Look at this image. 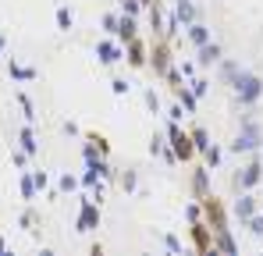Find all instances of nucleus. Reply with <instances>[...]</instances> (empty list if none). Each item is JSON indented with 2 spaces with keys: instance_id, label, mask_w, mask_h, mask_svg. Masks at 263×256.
I'll return each instance as SVG.
<instances>
[{
  "instance_id": "f3484780",
  "label": "nucleus",
  "mask_w": 263,
  "mask_h": 256,
  "mask_svg": "<svg viewBox=\"0 0 263 256\" xmlns=\"http://www.w3.org/2000/svg\"><path fill=\"white\" fill-rule=\"evenodd\" d=\"M18 139H22V150H25V157H36V150H40V146H36V135H32V128L25 125Z\"/></svg>"
},
{
  "instance_id": "cd10ccee",
  "label": "nucleus",
  "mask_w": 263,
  "mask_h": 256,
  "mask_svg": "<svg viewBox=\"0 0 263 256\" xmlns=\"http://www.w3.org/2000/svg\"><path fill=\"white\" fill-rule=\"evenodd\" d=\"M32 224H36V213L25 210V213H22V228H32Z\"/></svg>"
},
{
  "instance_id": "6e6552de",
  "label": "nucleus",
  "mask_w": 263,
  "mask_h": 256,
  "mask_svg": "<svg viewBox=\"0 0 263 256\" xmlns=\"http://www.w3.org/2000/svg\"><path fill=\"white\" fill-rule=\"evenodd\" d=\"M260 178H263V168H260V160H253L242 174H235V189H253Z\"/></svg>"
},
{
  "instance_id": "9b49d317",
  "label": "nucleus",
  "mask_w": 263,
  "mask_h": 256,
  "mask_svg": "<svg viewBox=\"0 0 263 256\" xmlns=\"http://www.w3.org/2000/svg\"><path fill=\"white\" fill-rule=\"evenodd\" d=\"M175 96H178V103H181L189 114H196V93H192V89H185V85H175Z\"/></svg>"
},
{
  "instance_id": "393cba45",
  "label": "nucleus",
  "mask_w": 263,
  "mask_h": 256,
  "mask_svg": "<svg viewBox=\"0 0 263 256\" xmlns=\"http://www.w3.org/2000/svg\"><path fill=\"white\" fill-rule=\"evenodd\" d=\"M249 224H253V235H260V239H263V217L253 213V217H249Z\"/></svg>"
},
{
  "instance_id": "ddd939ff",
  "label": "nucleus",
  "mask_w": 263,
  "mask_h": 256,
  "mask_svg": "<svg viewBox=\"0 0 263 256\" xmlns=\"http://www.w3.org/2000/svg\"><path fill=\"white\" fill-rule=\"evenodd\" d=\"M206 174H210V168H196V174H192V189H196V196H199V199H203V196H206V189H210V185H206Z\"/></svg>"
},
{
  "instance_id": "423d86ee",
  "label": "nucleus",
  "mask_w": 263,
  "mask_h": 256,
  "mask_svg": "<svg viewBox=\"0 0 263 256\" xmlns=\"http://www.w3.org/2000/svg\"><path fill=\"white\" fill-rule=\"evenodd\" d=\"M100 228V207L92 199H82V210H79V231H92Z\"/></svg>"
},
{
  "instance_id": "6ab92c4d",
  "label": "nucleus",
  "mask_w": 263,
  "mask_h": 256,
  "mask_svg": "<svg viewBox=\"0 0 263 256\" xmlns=\"http://www.w3.org/2000/svg\"><path fill=\"white\" fill-rule=\"evenodd\" d=\"M57 25H61V29H64V32H68V29H71V25H75V14H71V11H68V7H57Z\"/></svg>"
},
{
  "instance_id": "a211bd4d",
  "label": "nucleus",
  "mask_w": 263,
  "mask_h": 256,
  "mask_svg": "<svg viewBox=\"0 0 263 256\" xmlns=\"http://www.w3.org/2000/svg\"><path fill=\"white\" fill-rule=\"evenodd\" d=\"M178 22H196V7H192V0H178Z\"/></svg>"
},
{
  "instance_id": "0eeeda50",
  "label": "nucleus",
  "mask_w": 263,
  "mask_h": 256,
  "mask_svg": "<svg viewBox=\"0 0 263 256\" xmlns=\"http://www.w3.org/2000/svg\"><path fill=\"white\" fill-rule=\"evenodd\" d=\"M96 57H100L103 64H118V61L125 57V46H118L114 40H100L96 43Z\"/></svg>"
},
{
  "instance_id": "b1692460",
  "label": "nucleus",
  "mask_w": 263,
  "mask_h": 256,
  "mask_svg": "<svg viewBox=\"0 0 263 256\" xmlns=\"http://www.w3.org/2000/svg\"><path fill=\"white\" fill-rule=\"evenodd\" d=\"M103 29L114 36V32H118V14H107V18H103Z\"/></svg>"
},
{
  "instance_id": "f8f14e48",
  "label": "nucleus",
  "mask_w": 263,
  "mask_h": 256,
  "mask_svg": "<svg viewBox=\"0 0 263 256\" xmlns=\"http://www.w3.org/2000/svg\"><path fill=\"white\" fill-rule=\"evenodd\" d=\"M220 61V46L217 43H203L199 46V64H217Z\"/></svg>"
},
{
  "instance_id": "a878e982",
  "label": "nucleus",
  "mask_w": 263,
  "mask_h": 256,
  "mask_svg": "<svg viewBox=\"0 0 263 256\" xmlns=\"http://www.w3.org/2000/svg\"><path fill=\"white\" fill-rule=\"evenodd\" d=\"M114 93H118V96H125V93H128V82H125V79H114Z\"/></svg>"
},
{
  "instance_id": "f257e3e1",
  "label": "nucleus",
  "mask_w": 263,
  "mask_h": 256,
  "mask_svg": "<svg viewBox=\"0 0 263 256\" xmlns=\"http://www.w3.org/2000/svg\"><path fill=\"white\" fill-rule=\"evenodd\" d=\"M263 96V82L249 71H235V100L238 103H256Z\"/></svg>"
},
{
  "instance_id": "4468645a",
  "label": "nucleus",
  "mask_w": 263,
  "mask_h": 256,
  "mask_svg": "<svg viewBox=\"0 0 263 256\" xmlns=\"http://www.w3.org/2000/svg\"><path fill=\"white\" fill-rule=\"evenodd\" d=\"M189 40L196 43V46L210 43V32H206V25H199V22H189Z\"/></svg>"
},
{
  "instance_id": "20e7f679",
  "label": "nucleus",
  "mask_w": 263,
  "mask_h": 256,
  "mask_svg": "<svg viewBox=\"0 0 263 256\" xmlns=\"http://www.w3.org/2000/svg\"><path fill=\"white\" fill-rule=\"evenodd\" d=\"M125 57H128L132 68H146V64H149V43L139 40V36L128 40V43H125Z\"/></svg>"
},
{
  "instance_id": "39448f33",
  "label": "nucleus",
  "mask_w": 263,
  "mask_h": 256,
  "mask_svg": "<svg viewBox=\"0 0 263 256\" xmlns=\"http://www.w3.org/2000/svg\"><path fill=\"white\" fill-rule=\"evenodd\" d=\"M203 213H206V221H210V231H220V228H228L224 207H220V199H214L210 192L203 196Z\"/></svg>"
},
{
  "instance_id": "412c9836",
  "label": "nucleus",
  "mask_w": 263,
  "mask_h": 256,
  "mask_svg": "<svg viewBox=\"0 0 263 256\" xmlns=\"http://www.w3.org/2000/svg\"><path fill=\"white\" fill-rule=\"evenodd\" d=\"M192 146H196V153H206L210 142H206V132L203 128H192Z\"/></svg>"
},
{
  "instance_id": "c85d7f7f",
  "label": "nucleus",
  "mask_w": 263,
  "mask_h": 256,
  "mask_svg": "<svg viewBox=\"0 0 263 256\" xmlns=\"http://www.w3.org/2000/svg\"><path fill=\"white\" fill-rule=\"evenodd\" d=\"M121 185H125V189H135V174H132V171L121 174Z\"/></svg>"
},
{
  "instance_id": "2eb2a0df",
  "label": "nucleus",
  "mask_w": 263,
  "mask_h": 256,
  "mask_svg": "<svg viewBox=\"0 0 263 256\" xmlns=\"http://www.w3.org/2000/svg\"><path fill=\"white\" fill-rule=\"evenodd\" d=\"M235 213H238L242 221H249V217L256 213V199H253V196H242V199L235 203Z\"/></svg>"
},
{
  "instance_id": "5701e85b",
  "label": "nucleus",
  "mask_w": 263,
  "mask_h": 256,
  "mask_svg": "<svg viewBox=\"0 0 263 256\" xmlns=\"http://www.w3.org/2000/svg\"><path fill=\"white\" fill-rule=\"evenodd\" d=\"M86 139H89V142H96V150H100V153H103V157H107V153H110V146H107V139H103V135H96V132H89Z\"/></svg>"
},
{
  "instance_id": "4be33fe9",
  "label": "nucleus",
  "mask_w": 263,
  "mask_h": 256,
  "mask_svg": "<svg viewBox=\"0 0 263 256\" xmlns=\"http://www.w3.org/2000/svg\"><path fill=\"white\" fill-rule=\"evenodd\" d=\"M57 189H61V192H71V189H79V178H75V174H61Z\"/></svg>"
},
{
  "instance_id": "aec40b11",
  "label": "nucleus",
  "mask_w": 263,
  "mask_h": 256,
  "mask_svg": "<svg viewBox=\"0 0 263 256\" xmlns=\"http://www.w3.org/2000/svg\"><path fill=\"white\" fill-rule=\"evenodd\" d=\"M18 103H22V111H25V121L32 125V121H36V107H32V100H29L25 93H18Z\"/></svg>"
},
{
  "instance_id": "473e14b6",
  "label": "nucleus",
  "mask_w": 263,
  "mask_h": 256,
  "mask_svg": "<svg viewBox=\"0 0 263 256\" xmlns=\"http://www.w3.org/2000/svg\"><path fill=\"white\" fill-rule=\"evenodd\" d=\"M4 249H7V246H4V239H0V253H4Z\"/></svg>"
},
{
  "instance_id": "bb28decb",
  "label": "nucleus",
  "mask_w": 263,
  "mask_h": 256,
  "mask_svg": "<svg viewBox=\"0 0 263 256\" xmlns=\"http://www.w3.org/2000/svg\"><path fill=\"white\" fill-rule=\"evenodd\" d=\"M146 103H149V111H160V100H157V93H153V89L146 93Z\"/></svg>"
},
{
  "instance_id": "7c9ffc66",
  "label": "nucleus",
  "mask_w": 263,
  "mask_h": 256,
  "mask_svg": "<svg viewBox=\"0 0 263 256\" xmlns=\"http://www.w3.org/2000/svg\"><path fill=\"white\" fill-rule=\"evenodd\" d=\"M32 174H36V189H46V174L43 171H32Z\"/></svg>"
},
{
  "instance_id": "1a4fd4ad",
  "label": "nucleus",
  "mask_w": 263,
  "mask_h": 256,
  "mask_svg": "<svg viewBox=\"0 0 263 256\" xmlns=\"http://www.w3.org/2000/svg\"><path fill=\"white\" fill-rule=\"evenodd\" d=\"M135 29H139V25H135V14H121V18H118V32H114V36H118L121 43H128V40L139 36Z\"/></svg>"
},
{
  "instance_id": "2f4dec72",
  "label": "nucleus",
  "mask_w": 263,
  "mask_h": 256,
  "mask_svg": "<svg viewBox=\"0 0 263 256\" xmlns=\"http://www.w3.org/2000/svg\"><path fill=\"white\" fill-rule=\"evenodd\" d=\"M4 46H7V40H4V36H0V53H4Z\"/></svg>"
},
{
  "instance_id": "7ed1b4c3",
  "label": "nucleus",
  "mask_w": 263,
  "mask_h": 256,
  "mask_svg": "<svg viewBox=\"0 0 263 256\" xmlns=\"http://www.w3.org/2000/svg\"><path fill=\"white\" fill-rule=\"evenodd\" d=\"M167 139H171V150H175L178 160H192V153H196V146H192V135H185L178 125L167 128Z\"/></svg>"
},
{
  "instance_id": "c756f323",
  "label": "nucleus",
  "mask_w": 263,
  "mask_h": 256,
  "mask_svg": "<svg viewBox=\"0 0 263 256\" xmlns=\"http://www.w3.org/2000/svg\"><path fill=\"white\" fill-rule=\"evenodd\" d=\"M192 93H196V96H203V93H206V82H203V79H196V82H192Z\"/></svg>"
},
{
  "instance_id": "dca6fc26",
  "label": "nucleus",
  "mask_w": 263,
  "mask_h": 256,
  "mask_svg": "<svg viewBox=\"0 0 263 256\" xmlns=\"http://www.w3.org/2000/svg\"><path fill=\"white\" fill-rule=\"evenodd\" d=\"M22 196H25L29 203L36 199V174H32V171H22Z\"/></svg>"
},
{
  "instance_id": "f03ea898",
  "label": "nucleus",
  "mask_w": 263,
  "mask_h": 256,
  "mask_svg": "<svg viewBox=\"0 0 263 256\" xmlns=\"http://www.w3.org/2000/svg\"><path fill=\"white\" fill-rule=\"evenodd\" d=\"M149 64H153L157 75H167V71H171V43L164 40V36L149 46Z\"/></svg>"
},
{
  "instance_id": "9d476101",
  "label": "nucleus",
  "mask_w": 263,
  "mask_h": 256,
  "mask_svg": "<svg viewBox=\"0 0 263 256\" xmlns=\"http://www.w3.org/2000/svg\"><path fill=\"white\" fill-rule=\"evenodd\" d=\"M7 71H11V79H18V82H32V79L40 75L36 68H25V64H18V61H11V64H7Z\"/></svg>"
}]
</instances>
